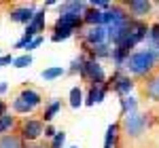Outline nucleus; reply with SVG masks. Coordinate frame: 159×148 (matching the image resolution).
Listing matches in <instances>:
<instances>
[{
    "label": "nucleus",
    "mask_w": 159,
    "mask_h": 148,
    "mask_svg": "<svg viewBox=\"0 0 159 148\" xmlns=\"http://www.w3.org/2000/svg\"><path fill=\"white\" fill-rule=\"evenodd\" d=\"M43 28H45V11H36L34 17H32V21L28 24V28H25V34H30L32 38H36L38 32H43Z\"/></svg>",
    "instance_id": "8"
},
{
    "label": "nucleus",
    "mask_w": 159,
    "mask_h": 148,
    "mask_svg": "<svg viewBox=\"0 0 159 148\" xmlns=\"http://www.w3.org/2000/svg\"><path fill=\"white\" fill-rule=\"evenodd\" d=\"M34 9L32 7H19V9H15V11H11V19L13 21H17V24H30L32 21V17H34Z\"/></svg>",
    "instance_id": "9"
},
{
    "label": "nucleus",
    "mask_w": 159,
    "mask_h": 148,
    "mask_svg": "<svg viewBox=\"0 0 159 148\" xmlns=\"http://www.w3.org/2000/svg\"><path fill=\"white\" fill-rule=\"evenodd\" d=\"M121 108H123V114L136 112V108H138V102H136V98H132V95H127V98H121Z\"/></svg>",
    "instance_id": "19"
},
{
    "label": "nucleus",
    "mask_w": 159,
    "mask_h": 148,
    "mask_svg": "<svg viewBox=\"0 0 159 148\" xmlns=\"http://www.w3.org/2000/svg\"><path fill=\"white\" fill-rule=\"evenodd\" d=\"M110 57H112V62L117 63V68H121L123 63H125V59L129 57V51L123 49V47H115V49L110 51Z\"/></svg>",
    "instance_id": "15"
},
{
    "label": "nucleus",
    "mask_w": 159,
    "mask_h": 148,
    "mask_svg": "<svg viewBox=\"0 0 159 148\" xmlns=\"http://www.w3.org/2000/svg\"><path fill=\"white\" fill-rule=\"evenodd\" d=\"M19 98L24 99V102L28 104V106H30V108H36L38 104H40V99H43V98H40V93H36L34 89H24Z\"/></svg>",
    "instance_id": "12"
},
{
    "label": "nucleus",
    "mask_w": 159,
    "mask_h": 148,
    "mask_svg": "<svg viewBox=\"0 0 159 148\" xmlns=\"http://www.w3.org/2000/svg\"><path fill=\"white\" fill-rule=\"evenodd\" d=\"M13 66H15V68H28V66H32V55L25 53V55L15 57V59H13Z\"/></svg>",
    "instance_id": "23"
},
{
    "label": "nucleus",
    "mask_w": 159,
    "mask_h": 148,
    "mask_svg": "<svg viewBox=\"0 0 159 148\" xmlns=\"http://www.w3.org/2000/svg\"><path fill=\"white\" fill-rule=\"evenodd\" d=\"M72 36V30H68V28H55V34L51 36L53 42H60V40H66V38Z\"/></svg>",
    "instance_id": "22"
},
{
    "label": "nucleus",
    "mask_w": 159,
    "mask_h": 148,
    "mask_svg": "<svg viewBox=\"0 0 159 148\" xmlns=\"http://www.w3.org/2000/svg\"><path fill=\"white\" fill-rule=\"evenodd\" d=\"M64 68L61 66H51V68H45L43 72H40V78L43 81H55V78H60V76H64Z\"/></svg>",
    "instance_id": "14"
},
{
    "label": "nucleus",
    "mask_w": 159,
    "mask_h": 148,
    "mask_svg": "<svg viewBox=\"0 0 159 148\" xmlns=\"http://www.w3.org/2000/svg\"><path fill=\"white\" fill-rule=\"evenodd\" d=\"M70 148H76V146H70Z\"/></svg>",
    "instance_id": "36"
},
{
    "label": "nucleus",
    "mask_w": 159,
    "mask_h": 148,
    "mask_svg": "<svg viewBox=\"0 0 159 148\" xmlns=\"http://www.w3.org/2000/svg\"><path fill=\"white\" fill-rule=\"evenodd\" d=\"M155 59H157V53L153 49H144V51H138V53H132L127 59H125V68L129 70L136 76H142L147 74L153 66H155Z\"/></svg>",
    "instance_id": "1"
},
{
    "label": "nucleus",
    "mask_w": 159,
    "mask_h": 148,
    "mask_svg": "<svg viewBox=\"0 0 159 148\" xmlns=\"http://www.w3.org/2000/svg\"><path fill=\"white\" fill-rule=\"evenodd\" d=\"M21 148H43V146H34L32 142H25V144H21Z\"/></svg>",
    "instance_id": "33"
},
{
    "label": "nucleus",
    "mask_w": 159,
    "mask_h": 148,
    "mask_svg": "<svg viewBox=\"0 0 159 148\" xmlns=\"http://www.w3.org/2000/svg\"><path fill=\"white\" fill-rule=\"evenodd\" d=\"M157 55H159V45H157Z\"/></svg>",
    "instance_id": "35"
},
{
    "label": "nucleus",
    "mask_w": 159,
    "mask_h": 148,
    "mask_svg": "<svg viewBox=\"0 0 159 148\" xmlns=\"http://www.w3.org/2000/svg\"><path fill=\"white\" fill-rule=\"evenodd\" d=\"M40 45H43V38H40V36H36V38H32V42H30V45H28L25 49H28V51H34L36 47H40Z\"/></svg>",
    "instance_id": "29"
},
{
    "label": "nucleus",
    "mask_w": 159,
    "mask_h": 148,
    "mask_svg": "<svg viewBox=\"0 0 159 148\" xmlns=\"http://www.w3.org/2000/svg\"><path fill=\"white\" fill-rule=\"evenodd\" d=\"M117 129H119V125H108V129H106V137H104V148H115Z\"/></svg>",
    "instance_id": "17"
},
{
    "label": "nucleus",
    "mask_w": 159,
    "mask_h": 148,
    "mask_svg": "<svg viewBox=\"0 0 159 148\" xmlns=\"http://www.w3.org/2000/svg\"><path fill=\"white\" fill-rule=\"evenodd\" d=\"M70 106L72 108H81L83 106V91L79 87H72V91H70Z\"/></svg>",
    "instance_id": "20"
},
{
    "label": "nucleus",
    "mask_w": 159,
    "mask_h": 148,
    "mask_svg": "<svg viewBox=\"0 0 159 148\" xmlns=\"http://www.w3.org/2000/svg\"><path fill=\"white\" fill-rule=\"evenodd\" d=\"M89 4H91V9H104V11H108L110 9V2L108 0H91V2H89Z\"/></svg>",
    "instance_id": "27"
},
{
    "label": "nucleus",
    "mask_w": 159,
    "mask_h": 148,
    "mask_svg": "<svg viewBox=\"0 0 159 148\" xmlns=\"http://www.w3.org/2000/svg\"><path fill=\"white\" fill-rule=\"evenodd\" d=\"M30 42H32V36H30V34H24V36H21L19 40H17V42H15V49H25Z\"/></svg>",
    "instance_id": "28"
},
{
    "label": "nucleus",
    "mask_w": 159,
    "mask_h": 148,
    "mask_svg": "<svg viewBox=\"0 0 159 148\" xmlns=\"http://www.w3.org/2000/svg\"><path fill=\"white\" fill-rule=\"evenodd\" d=\"M13 59H15V57H11V55H2V57H0V68H2V66L13 63Z\"/></svg>",
    "instance_id": "30"
},
{
    "label": "nucleus",
    "mask_w": 159,
    "mask_h": 148,
    "mask_svg": "<svg viewBox=\"0 0 159 148\" xmlns=\"http://www.w3.org/2000/svg\"><path fill=\"white\" fill-rule=\"evenodd\" d=\"M7 91H9V85L2 81V83H0V93H7Z\"/></svg>",
    "instance_id": "32"
},
{
    "label": "nucleus",
    "mask_w": 159,
    "mask_h": 148,
    "mask_svg": "<svg viewBox=\"0 0 159 148\" xmlns=\"http://www.w3.org/2000/svg\"><path fill=\"white\" fill-rule=\"evenodd\" d=\"M81 76H85V78H89L93 85H102L104 83V78H106V74H104V70H102V66H100L98 59H85L83 62V72H81Z\"/></svg>",
    "instance_id": "4"
},
{
    "label": "nucleus",
    "mask_w": 159,
    "mask_h": 148,
    "mask_svg": "<svg viewBox=\"0 0 159 148\" xmlns=\"http://www.w3.org/2000/svg\"><path fill=\"white\" fill-rule=\"evenodd\" d=\"M144 91H147V95L153 99V102H159V74H157V76H153V78L147 83Z\"/></svg>",
    "instance_id": "13"
},
{
    "label": "nucleus",
    "mask_w": 159,
    "mask_h": 148,
    "mask_svg": "<svg viewBox=\"0 0 159 148\" xmlns=\"http://www.w3.org/2000/svg\"><path fill=\"white\" fill-rule=\"evenodd\" d=\"M21 137L15 133H4L0 136V148H21Z\"/></svg>",
    "instance_id": "11"
},
{
    "label": "nucleus",
    "mask_w": 159,
    "mask_h": 148,
    "mask_svg": "<svg viewBox=\"0 0 159 148\" xmlns=\"http://www.w3.org/2000/svg\"><path fill=\"white\" fill-rule=\"evenodd\" d=\"M123 129L125 133L132 137H138L144 133L147 129V114H140V112H129L123 116Z\"/></svg>",
    "instance_id": "2"
},
{
    "label": "nucleus",
    "mask_w": 159,
    "mask_h": 148,
    "mask_svg": "<svg viewBox=\"0 0 159 148\" xmlns=\"http://www.w3.org/2000/svg\"><path fill=\"white\" fill-rule=\"evenodd\" d=\"M64 142H66V133H64V131H57L55 136L51 137V146L49 148H64Z\"/></svg>",
    "instance_id": "26"
},
{
    "label": "nucleus",
    "mask_w": 159,
    "mask_h": 148,
    "mask_svg": "<svg viewBox=\"0 0 159 148\" xmlns=\"http://www.w3.org/2000/svg\"><path fill=\"white\" fill-rule=\"evenodd\" d=\"M129 21V17H127V13L123 11L121 7H112L110 4L108 11L102 13V25L104 28H121Z\"/></svg>",
    "instance_id": "3"
},
{
    "label": "nucleus",
    "mask_w": 159,
    "mask_h": 148,
    "mask_svg": "<svg viewBox=\"0 0 159 148\" xmlns=\"http://www.w3.org/2000/svg\"><path fill=\"white\" fill-rule=\"evenodd\" d=\"M83 19H85L91 28H93V25H102V11H98V9H89V11H85Z\"/></svg>",
    "instance_id": "16"
},
{
    "label": "nucleus",
    "mask_w": 159,
    "mask_h": 148,
    "mask_svg": "<svg viewBox=\"0 0 159 148\" xmlns=\"http://www.w3.org/2000/svg\"><path fill=\"white\" fill-rule=\"evenodd\" d=\"M60 108H61V102H60V99H53V102L49 104V108L45 110L43 119H45V121H53V119H55V114L60 112Z\"/></svg>",
    "instance_id": "18"
},
{
    "label": "nucleus",
    "mask_w": 159,
    "mask_h": 148,
    "mask_svg": "<svg viewBox=\"0 0 159 148\" xmlns=\"http://www.w3.org/2000/svg\"><path fill=\"white\" fill-rule=\"evenodd\" d=\"M13 125H15V119H13L11 114H2V116H0V133L9 131Z\"/></svg>",
    "instance_id": "24"
},
{
    "label": "nucleus",
    "mask_w": 159,
    "mask_h": 148,
    "mask_svg": "<svg viewBox=\"0 0 159 148\" xmlns=\"http://www.w3.org/2000/svg\"><path fill=\"white\" fill-rule=\"evenodd\" d=\"M110 83H115L112 87H115V91H117L121 98H127V95H129V91L134 89V81H132L129 76H123V74H119V72L112 76V81H110Z\"/></svg>",
    "instance_id": "6"
},
{
    "label": "nucleus",
    "mask_w": 159,
    "mask_h": 148,
    "mask_svg": "<svg viewBox=\"0 0 159 148\" xmlns=\"http://www.w3.org/2000/svg\"><path fill=\"white\" fill-rule=\"evenodd\" d=\"M55 133H57V131H55L51 125H47V127H45V131H43V136H45V137H53Z\"/></svg>",
    "instance_id": "31"
},
{
    "label": "nucleus",
    "mask_w": 159,
    "mask_h": 148,
    "mask_svg": "<svg viewBox=\"0 0 159 148\" xmlns=\"http://www.w3.org/2000/svg\"><path fill=\"white\" fill-rule=\"evenodd\" d=\"M13 110L19 112V114H28V112H32L34 108H30L21 98H15V99H13Z\"/></svg>",
    "instance_id": "21"
},
{
    "label": "nucleus",
    "mask_w": 159,
    "mask_h": 148,
    "mask_svg": "<svg viewBox=\"0 0 159 148\" xmlns=\"http://www.w3.org/2000/svg\"><path fill=\"white\" fill-rule=\"evenodd\" d=\"M127 9L134 13L136 19H140V17H144L151 11V2H147V0H129L127 2Z\"/></svg>",
    "instance_id": "10"
},
{
    "label": "nucleus",
    "mask_w": 159,
    "mask_h": 148,
    "mask_svg": "<svg viewBox=\"0 0 159 148\" xmlns=\"http://www.w3.org/2000/svg\"><path fill=\"white\" fill-rule=\"evenodd\" d=\"M91 55H93V59H96V55L98 57H108L110 51H108V42H104V45H98V47H93L91 49Z\"/></svg>",
    "instance_id": "25"
},
{
    "label": "nucleus",
    "mask_w": 159,
    "mask_h": 148,
    "mask_svg": "<svg viewBox=\"0 0 159 148\" xmlns=\"http://www.w3.org/2000/svg\"><path fill=\"white\" fill-rule=\"evenodd\" d=\"M43 131H45V127L40 121H25L24 127H21V137H24L25 142H36L38 137L43 136Z\"/></svg>",
    "instance_id": "5"
},
{
    "label": "nucleus",
    "mask_w": 159,
    "mask_h": 148,
    "mask_svg": "<svg viewBox=\"0 0 159 148\" xmlns=\"http://www.w3.org/2000/svg\"><path fill=\"white\" fill-rule=\"evenodd\" d=\"M85 42L91 45V47H98V45H104L106 42V28L104 25H93L85 32Z\"/></svg>",
    "instance_id": "7"
},
{
    "label": "nucleus",
    "mask_w": 159,
    "mask_h": 148,
    "mask_svg": "<svg viewBox=\"0 0 159 148\" xmlns=\"http://www.w3.org/2000/svg\"><path fill=\"white\" fill-rule=\"evenodd\" d=\"M2 114H7V106H4V104L0 102V116H2Z\"/></svg>",
    "instance_id": "34"
}]
</instances>
